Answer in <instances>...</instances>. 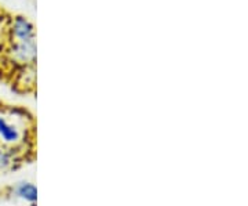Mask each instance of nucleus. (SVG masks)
<instances>
[{"mask_svg": "<svg viewBox=\"0 0 248 206\" xmlns=\"http://www.w3.org/2000/svg\"><path fill=\"white\" fill-rule=\"evenodd\" d=\"M9 57L18 67H22V68L33 67L36 63V37L11 39Z\"/></svg>", "mask_w": 248, "mask_h": 206, "instance_id": "obj_2", "label": "nucleus"}, {"mask_svg": "<svg viewBox=\"0 0 248 206\" xmlns=\"http://www.w3.org/2000/svg\"><path fill=\"white\" fill-rule=\"evenodd\" d=\"M33 120L27 111L16 107H0V144L21 155L32 143Z\"/></svg>", "mask_w": 248, "mask_h": 206, "instance_id": "obj_1", "label": "nucleus"}, {"mask_svg": "<svg viewBox=\"0 0 248 206\" xmlns=\"http://www.w3.org/2000/svg\"><path fill=\"white\" fill-rule=\"evenodd\" d=\"M10 195L33 205L37 201V189L31 181H18L10 189Z\"/></svg>", "mask_w": 248, "mask_h": 206, "instance_id": "obj_3", "label": "nucleus"}, {"mask_svg": "<svg viewBox=\"0 0 248 206\" xmlns=\"http://www.w3.org/2000/svg\"><path fill=\"white\" fill-rule=\"evenodd\" d=\"M21 154L7 148L0 144V173H6L16 168V165L21 161Z\"/></svg>", "mask_w": 248, "mask_h": 206, "instance_id": "obj_4", "label": "nucleus"}]
</instances>
